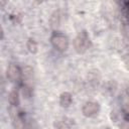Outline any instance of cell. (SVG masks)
<instances>
[{
  "label": "cell",
  "mask_w": 129,
  "mask_h": 129,
  "mask_svg": "<svg viewBox=\"0 0 129 129\" xmlns=\"http://www.w3.org/2000/svg\"><path fill=\"white\" fill-rule=\"evenodd\" d=\"M91 46V39L86 30L80 31L74 39V48L78 53H84Z\"/></svg>",
  "instance_id": "1"
},
{
  "label": "cell",
  "mask_w": 129,
  "mask_h": 129,
  "mask_svg": "<svg viewBox=\"0 0 129 129\" xmlns=\"http://www.w3.org/2000/svg\"><path fill=\"white\" fill-rule=\"evenodd\" d=\"M50 42L52 46L58 51H66L70 44L68 36L61 32H53L50 36Z\"/></svg>",
  "instance_id": "2"
},
{
  "label": "cell",
  "mask_w": 129,
  "mask_h": 129,
  "mask_svg": "<svg viewBox=\"0 0 129 129\" xmlns=\"http://www.w3.org/2000/svg\"><path fill=\"white\" fill-rule=\"evenodd\" d=\"M101 110V107L99 105L98 102L96 101H87L84 103L83 107H82V113L85 117L88 118H93L99 115Z\"/></svg>",
  "instance_id": "3"
},
{
  "label": "cell",
  "mask_w": 129,
  "mask_h": 129,
  "mask_svg": "<svg viewBox=\"0 0 129 129\" xmlns=\"http://www.w3.org/2000/svg\"><path fill=\"white\" fill-rule=\"evenodd\" d=\"M22 76V72L19 69V67L15 63H10L7 68V78L11 82H17L20 80Z\"/></svg>",
  "instance_id": "4"
},
{
  "label": "cell",
  "mask_w": 129,
  "mask_h": 129,
  "mask_svg": "<svg viewBox=\"0 0 129 129\" xmlns=\"http://www.w3.org/2000/svg\"><path fill=\"white\" fill-rule=\"evenodd\" d=\"M74 120L67 118V117H61L58 118L54 121V128L55 129H72L73 127V122Z\"/></svg>",
  "instance_id": "5"
},
{
  "label": "cell",
  "mask_w": 129,
  "mask_h": 129,
  "mask_svg": "<svg viewBox=\"0 0 129 129\" xmlns=\"http://www.w3.org/2000/svg\"><path fill=\"white\" fill-rule=\"evenodd\" d=\"M73 102V96L70 92H62L59 95V105L62 108H68Z\"/></svg>",
  "instance_id": "6"
},
{
  "label": "cell",
  "mask_w": 129,
  "mask_h": 129,
  "mask_svg": "<svg viewBox=\"0 0 129 129\" xmlns=\"http://www.w3.org/2000/svg\"><path fill=\"white\" fill-rule=\"evenodd\" d=\"M8 101L12 107H17L19 105V93L17 90H12L9 93Z\"/></svg>",
  "instance_id": "7"
},
{
  "label": "cell",
  "mask_w": 129,
  "mask_h": 129,
  "mask_svg": "<svg viewBox=\"0 0 129 129\" xmlns=\"http://www.w3.org/2000/svg\"><path fill=\"white\" fill-rule=\"evenodd\" d=\"M26 47L28 49V51L30 53H36L38 50V46H37V42L33 39V38H29L26 42Z\"/></svg>",
  "instance_id": "8"
},
{
  "label": "cell",
  "mask_w": 129,
  "mask_h": 129,
  "mask_svg": "<svg viewBox=\"0 0 129 129\" xmlns=\"http://www.w3.org/2000/svg\"><path fill=\"white\" fill-rule=\"evenodd\" d=\"M120 129H129V122H123L120 126Z\"/></svg>",
  "instance_id": "9"
}]
</instances>
